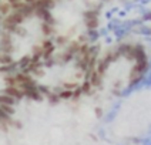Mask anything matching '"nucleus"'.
Segmentation results:
<instances>
[{"instance_id": "obj_1", "label": "nucleus", "mask_w": 151, "mask_h": 145, "mask_svg": "<svg viewBox=\"0 0 151 145\" xmlns=\"http://www.w3.org/2000/svg\"><path fill=\"white\" fill-rule=\"evenodd\" d=\"M96 61L80 43L53 46L43 57L23 71L26 85L49 97H70L93 83Z\"/></svg>"}, {"instance_id": "obj_2", "label": "nucleus", "mask_w": 151, "mask_h": 145, "mask_svg": "<svg viewBox=\"0 0 151 145\" xmlns=\"http://www.w3.org/2000/svg\"><path fill=\"white\" fill-rule=\"evenodd\" d=\"M54 36L47 9L22 6L1 24L0 66L24 71L54 46Z\"/></svg>"}, {"instance_id": "obj_3", "label": "nucleus", "mask_w": 151, "mask_h": 145, "mask_svg": "<svg viewBox=\"0 0 151 145\" xmlns=\"http://www.w3.org/2000/svg\"><path fill=\"white\" fill-rule=\"evenodd\" d=\"M145 73V56L134 46H121L96 64L93 84L110 95H123L140 83Z\"/></svg>"}, {"instance_id": "obj_4", "label": "nucleus", "mask_w": 151, "mask_h": 145, "mask_svg": "<svg viewBox=\"0 0 151 145\" xmlns=\"http://www.w3.org/2000/svg\"><path fill=\"white\" fill-rule=\"evenodd\" d=\"M13 1H20L22 4H24V6H27V4H32V3H34L36 0H13Z\"/></svg>"}, {"instance_id": "obj_5", "label": "nucleus", "mask_w": 151, "mask_h": 145, "mask_svg": "<svg viewBox=\"0 0 151 145\" xmlns=\"http://www.w3.org/2000/svg\"><path fill=\"white\" fill-rule=\"evenodd\" d=\"M1 24H3V23H0V31H1Z\"/></svg>"}]
</instances>
